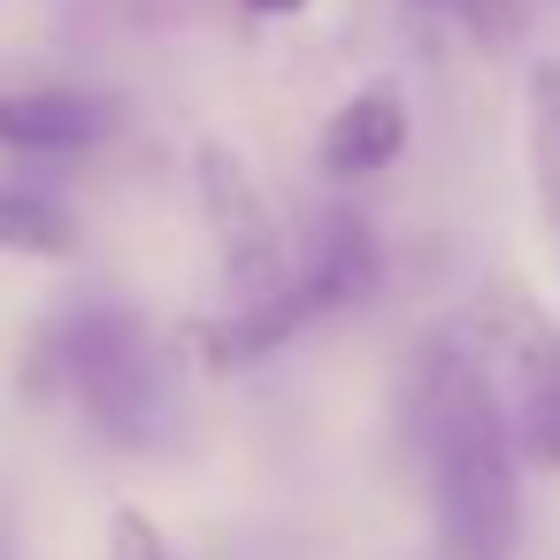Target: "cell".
Wrapping results in <instances>:
<instances>
[{
	"instance_id": "6da1fadb",
	"label": "cell",
	"mask_w": 560,
	"mask_h": 560,
	"mask_svg": "<svg viewBox=\"0 0 560 560\" xmlns=\"http://www.w3.org/2000/svg\"><path fill=\"white\" fill-rule=\"evenodd\" d=\"M407 445L430 483L438 560H514L522 545V445L476 338L445 330L407 361Z\"/></svg>"
},
{
	"instance_id": "7a4b0ae2",
	"label": "cell",
	"mask_w": 560,
	"mask_h": 560,
	"mask_svg": "<svg viewBox=\"0 0 560 560\" xmlns=\"http://www.w3.org/2000/svg\"><path fill=\"white\" fill-rule=\"evenodd\" d=\"M47 361H55V384L85 407V422L108 445H124V453H170L185 438L170 346H162V330L139 307H124V300L70 307L47 330Z\"/></svg>"
},
{
	"instance_id": "3957f363",
	"label": "cell",
	"mask_w": 560,
	"mask_h": 560,
	"mask_svg": "<svg viewBox=\"0 0 560 560\" xmlns=\"http://www.w3.org/2000/svg\"><path fill=\"white\" fill-rule=\"evenodd\" d=\"M376 277H384L376 231H369L353 208H323V215L292 238V269H284L261 300H238L223 323H208V361H215V369H246V361L277 353L284 338H300L307 323L361 307V300L376 292Z\"/></svg>"
},
{
	"instance_id": "277c9868",
	"label": "cell",
	"mask_w": 560,
	"mask_h": 560,
	"mask_svg": "<svg viewBox=\"0 0 560 560\" xmlns=\"http://www.w3.org/2000/svg\"><path fill=\"white\" fill-rule=\"evenodd\" d=\"M476 346L491 361V384L506 399L522 460L560 468V323L545 307H529L522 292H499L476 323Z\"/></svg>"
},
{
	"instance_id": "5b68a950",
	"label": "cell",
	"mask_w": 560,
	"mask_h": 560,
	"mask_svg": "<svg viewBox=\"0 0 560 560\" xmlns=\"http://www.w3.org/2000/svg\"><path fill=\"white\" fill-rule=\"evenodd\" d=\"M399 154H407V101H399V85H361L323 124V170L330 177H376Z\"/></svg>"
},
{
	"instance_id": "8992f818",
	"label": "cell",
	"mask_w": 560,
	"mask_h": 560,
	"mask_svg": "<svg viewBox=\"0 0 560 560\" xmlns=\"http://www.w3.org/2000/svg\"><path fill=\"white\" fill-rule=\"evenodd\" d=\"M116 131V108L93 93H0V147L24 154H70Z\"/></svg>"
},
{
	"instance_id": "52a82bcc",
	"label": "cell",
	"mask_w": 560,
	"mask_h": 560,
	"mask_svg": "<svg viewBox=\"0 0 560 560\" xmlns=\"http://www.w3.org/2000/svg\"><path fill=\"white\" fill-rule=\"evenodd\" d=\"M522 116H529V192L537 215L560 246V62H537L522 85Z\"/></svg>"
},
{
	"instance_id": "ba28073f",
	"label": "cell",
	"mask_w": 560,
	"mask_h": 560,
	"mask_svg": "<svg viewBox=\"0 0 560 560\" xmlns=\"http://www.w3.org/2000/svg\"><path fill=\"white\" fill-rule=\"evenodd\" d=\"M0 254H32V261H62V254H78V223H70V208H55L47 192L0 185Z\"/></svg>"
},
{
	"instance_id": "9c48e42d",
	"label": "cell",
	"mask_w": 560,
	"mask_h": 560,
	"mask_svg": "<svg viewBox=\"0 0 560 560\" xmlns=\"http://www.w3.org/2000/svg\"><path fill=\"white\" fill-rule=\"evenodd\" d=\"M108 560H177V552H170V537H162L147 514L124 506V514H116V537H108Z\"/></svg>"
},
{
	"instance_id": "30bf717a",
	"label": "cell",
	"mask_w": 560,
	"mask_h": 560,
	"mask_svg": "<svg viewBox=\"0 0 560 560\" xmlns=\"http://www.w3.org/2000/svg\"><path fill=\"white\" fill-rule=\"evenodd\" d=\"M445 9H460V24L476 32V39H514L522 32V0H445Z\"/></svg>"
},
{
	"instance_id": "8fae6325",
	"label": "cell",
	"mask_w": 560,
	"mask_h": 560,
	"mask_svg": "<svg viewBox=\"0 0 560 560\" xmlns=\"http://www.w3.org/2000/svg\"><path fill=\"white\" fill-rule=\"evenodd\" d=\"M246 9H254V16H300L307 0H246Z\"/></svg>"
}]
</instances>
